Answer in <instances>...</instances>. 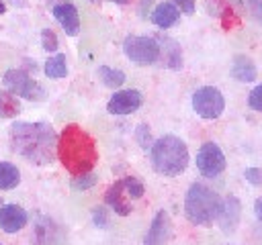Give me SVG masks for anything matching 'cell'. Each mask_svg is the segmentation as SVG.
Masks as SVG:
<instances>
[{"label": "cell", "mask_w": 262, "mask_h": 245, "mask_svg": "<svg viewBox=\"0 0 262 245\" xmlns=\"http://www.w3.org/2000/svg\"><path fill=\"white\" fill-rule=\"evenodd\" d=\"M10 149L33 165H47L57 151V135L49 122L16 120L10 127Z\"/></svg>", "instance_id": "6da1fadb"}, {"label": "cell", "mask_w": 262, "mask_h": 245, "mask_svg": "<svg viewBox=\"0 0 262 245\" xmlns=\"http://www.w3.org/2000/svg\"><path fill=\"white\" fill-rule=\"evenodd\" d=\"M57 157L72 176L92 172L98 161L94 139L78 125H68L57 139Z\"/></svg>", "instance_id": "7a4b0ae2"}, {"label": "cell", "mask_w": 262, "mask_h": 245, "mask_svg": "<svg viewBox=\"0 0 262 245\" xmlns=\"http://www.w3.org/2000/svg\"><path fill=\"white\" fill-rule=\"evenodd\" d=\"M151 167L162 176H180L188 167V147L176 135H164L149 147Z\"/></svg>", "instance_id": "3957f363"}, {"label": "cell", "mask_w": 262, "mask_h": 245, "mask_svg": "<svg viewBox=\"0 0 262 245\" xmlns=\"http://www.w3.org/2000/svg\"><path fill=\"white\" fill-rule=\"evenodd\" d=\"M221 202H223L221 196L213 188L196 182L188 188V192L184 196V214L192 225L209 227L217 220Z\"/></svg>", "instance_id": "277c9868"}, {"label": "cell", "mask_w": 262, "mask_h": 245, "mask_svg": "<svg viewBox=\"0 0 262 245\" xmlns=\"http://www.w3.org/2000/svg\"><path fill=\"white\" fill-rule=\"evenodd\" d=\"M123 51L129 61L137 65H151L158 63V41L154 37H141V35H129L123 41Z\"/></svg>", "instance_id": "5b68a950"}, {"label": "cell", "mask_w": 262, "mask_h": 245, "mask_svg": "<svg viewBox=\"0 0 262 245\" xmlns=\"http://www.w3.org/2000/svg\"><path fill=\"white\" fill-rule=\"evenodd\" d=\"M192 108L201 118H219L225 110V98L215 86H203L192 94Z\"/></svg>", "instance_id": "8992f818"}, {"label": "cell", "mask_w": 262, "mask_h": 245, "mask_svg": "<svg viewBox=\"0 0 262 245\" xmlns=\"http://www.w3.org/2000/svg\"><path fill=\"white\" fill-rule=\"evenodd\" d=\"M2 82L8 88V92H12L14 96H20L27 100H43L45 98V90L41 88V84L35 82L25 69H8L2 78Z\"/></svg>", "instance_id": "52a82bcc"}, {"label": "cell", "mask_w": 262, "mask_h": 245, "mask_svg": "<svg viewBox=\"0 0 262 245\" xmlns=\"http://www.w3.org/2000/svg\"><path fill=\"white\" fill-rule=\"evenodd\" d=\"M225 155L221 151V147L213 141H207L201 145L199 153H196V169L205 176V178H217L223 169H225Z\"/></svg>", "instance_id": "ba28073f"}, {"label": "cell", "mask_w": 262, "mask_h": 245, "mask_svg": "<svg viewBox=\"0 0 262 245\" xmlns=\"http://www.w3.org/2000/svg\"><path fill=\"white\" fill-rule=\"evenodd\" d=\"M143 102V96L139 90H119L111 96L106 110L115 116H127L131 112H135Z\"/></svg>", "instance_id": "9c48e42d"}, {"label": "cell", "mask_w": 262, "mask_h": 245, "mask_svg": "<svg viewBox=\"0 0 262 245\" xmlns=\"http://www.w3.org/2000/svg\"><path fill=\"white\" fill-rule=\"evenodd\" d=\"M154 39L158 41V49H160L158 63H162V67H168V69H180L182 67V47H180V43L174 41L168 35H156Z\"/></svg>", "instance_id": "30bf717a"}, {"label": "cell", "mask_w": 262, "mask_h": 245, "mask_svg": "<svg viewBox=\"0 0 262 245\" xmlns=\"http://www.w3.org/2000/svg\"><path fill=\"white\" fill-rule=\"evenodd\" d=\"M104 202H106L119 216L131 214V210H133V200H131V196H129V192H127V188H125L123 178L108 186V190L104 192Z\"/></svg>", "instance_id": "8fae6325"}, {"label": "cell", "mask_w": 262, "mask_h": 245, "mask_svg": "<svg viewBox=\"0 0 262 245\" xmlns=\"http://www.w3.org/2000/svg\"><path fill=\"white\" fill-rule=\"evenodd\" d=\"M170 235H172V220L166 210H158L143 237V245H166Z\"/></svg>", "instance_id": "7c38bea8"}, {"label": "cell", "mask_w": 262, "mask_h": 245, "mask_svg": "<svg viewBox=\"0 0 262 245\" xmlns=\"http://www.w3.org/2000/svg\"><path fill=\"white\" fill-rule=\"evenodd\" d=\"M239 218H242V204H239V200L233 194L225 196L223 202H221V210H219V216H217L215 223L219 225V229L223 233H233L237 229V225H239Z\"/></svg>", "instance_id": "4fadbf2b"}, {"label": "cell", "mask_w": 262, "mask_h": 245, "mask_svg": "<svg viewBox=\"0 0 262 245\" xmlns=\"http://www.w3.org/2000/svg\"><path fill=\"white\" fill-rule=\"evenodd\" d=\"M29 216L27 210L18 204H2L0 206V229L4 233H18L20 229H25Z\"/></svg>", "instance_id": "5bb4252c"}, {"label": "cell", "mask_w": 262, "mask_h": 245, "mask_svg": "<svg viewBox=\"0 0 262 245\" xmlns=\"http://www.w3.org/2000/svg\"><path fill=\"white\" fill-rule=\"evenodd\" d=\"M53 16L70 37H76L80 33V16H78V10H76L74 4H70V2L55 4L53 6Z\"/></svg>", "instance_id": "9a60e30c"}, {"label": "cell", "mask_w": 262, "mask_h": 245, "mask_svg": "<svg viewBox=\"0 0 262 245\" xmlns=\"http://www.w3.org/2000/svg\"><path fill=\"white\" fill-rule=\"evenodd\" d=\"M178 18H180V10L176 8L174 2H160L151 12V22L160 29L174 27L178 22Z\"/></svg>", "instance_id": "2e32d148"}, {"label": "cell", "mask_w": 262, "mask_h": 245, "mask_svg": "<svg viewBox=\"0 0 262 245\" xmlns=\"http://www.w3.org/2000/svg\"><path fill=\"white\" fill-rule=\"evenodd\" d=\"M231 78L242 84H250L256 80V65L248 55H235L231 63Z\"/></svg>", "instance_id": "e0dca14e"}, {"label": "cell", "mask_w": 262, "mask_h": 245, "mask_svg": "<svg viewBox=\"0 0 262 245\" xmlns=\"http://www.w3.org/2000/svg\"><path fill=\"white\" fill-rule=\"evenodd\" d=\"M33 241H35V245H51L55 241V227L47 216H39L35 220Z\"/></svg>", "instance_id": "ac0fdd59"}, {"label": "cell", "mask_w": 262, "mask_h": 245, "mask_svg": "<svg viewBox=\"0 0 262 245\" xmlns=\"http://www.w3.org/2000/svg\"><path fill=\"white\" fill-rule=\"evenodd\" d=\"M20 184V172L10 161H0V190H12Z\"/></svg>", "instance_id": "d6986e66"}, {"label": "cell", "mask_w": 262, "mask_h": 245, "mask_svg": "<svg viewBox=\"0 0 262 245\" xmlns=\"http://www.w3.org/2000/svg\"><path fill=\"white\" fill-rule=\"evenodd\" d=\"M45 76L51 80H59L68 76V63H66V55L63 53H55L53 57H49L45 61Z\"/></svg>", "instance_id": "ffe728a7"}, {"label": "cell", "mask_w": 262, "mask_h": 245, "mask_svg": "<svg viewBox=\"0 0 262 245\" xmlns=\"http://www.w3.org/2000/svg\"><path fill=\"white\" fill-rule=\"evenodd\" d=\"M18 112H20L18 98L8 90H0V116L2 118H12Z\"/></svg>", "instance_id": "44dd1931"}, {"label": "cell", "mask_w": 262, "mask_h": 245, "mask_svg": "<svg viewBox=\"0 0 262 245\" xmlns=\"http://www.w3.org/2000/svg\"><path fill=\"white\" fill-rule=\"evenodd\" d=\"M98 76H100V82L106 88H121L125 84V74L121 69H115V67H108V65H100Z\"/></svg>", "instance_id": "7402d4cb"}, {"label": "cell", "mask_w": 262, "mask_h": 245, "mask_svg": "<svg viewBox=\"0 0 262 245\" xmlns=\"http://www.w3.org/2000/svg\"><path fill=\"white\" fill-rule=\"evenodd\" d=\"M123 182H125V188H127V192H129L131 200H139V198L145 194V188H143V184H141V180H139V178L127 176V178H123Z\"/></svg>", "instance_id": "603a6c76"}, {"label": "cell", "mask_w": 262, "mask_h": 245, "mask_svg": "<svg viewBox=\"0 0 262 245\" xmlns=\"http://www.w3.org/2000/svg\"><path fill=\"white\" fill-rule=\"evenodd\" d=\"M41 45H43V49H45L47 53H53V51L57 49V35H55V31L43 29V31H41Z\"/></svg>", "instance_id": "cb8c5ba5"}, {"label": "cell", "mask_w": 262, "mask_h": 245, "mask_svg": "<svg viewBox=\"0 0 262 245\" xmlns=\"http://www.w3.org/2000/svg\"><path fill=\"white\" fill-rule=\"evenodd\" d=\"M72 184H74V188H78V190H86V188H92V186L96 184V176H94L92 172H86V174L76 176V178L72 180Z\"/></svg>", "instance_id": "d4e9b609"}, {"label": "cell", "mask_w": 262, "mask_h": 245, "mask_svg": "<svg viewBox=\"0 0 262 245\" xmlns=\"http://www.w3.org/2000/svg\"><path fill=\"white\" fill-rule=\"evenodd\" d=\"M248 104L256 112H262V84H258V86L252 88V92L248 94Z\"/></svg>", "instance_id": "484cf974"}, {"label": "cell", "mask_w": 262, "mask_h": 245, "mask_svg": "<svg viewBox=\"0 0 262 245\" xmlns=\"http://www.w3.org/2000/svg\"><path fill=\"white\" fill-rule=\"evenodd\" d=\"M92 220H94V225H96L98 229L108 227V212H106V208L96 206V208L92 210Z\"/></svg>", "instance_id": "4316f807"}, {"label": "cell", "mask_w": 262, "mask_h": 245, "mask_svg": "<svg viewBox=\"0 0 262 245\" xmlns=\"http://www.w3.org/2000/svg\"><path fill=\"white\" fill-rule=\"evenodd\" d=\"M244 178L252 184V186H262V169L260 167H248L244 172Z\"/></svg>", "instance_id": "83f0119b"}, {"label": "cell", "mask_w": 262, "mask_h": 245, "mask_svg": "<svg viewBox=\"0 0 262 245\" xmlns=\"http://www.w3.org/2000/svg\"><path fill=\"white\" fill-rule=\"evenodd\" d=\"M135 135H137V141H139V145H141L143 149L151 147V141H149V129H147L145 125H139L137 131H135Z\"/></svg>", "instance_id": "f1b7e54d"}, {"label": "cell", "mask_w": 262, "mask_h": 245, "mask_svg": "<svg viewBox=\"0 0 262 245\" xmlns=\"http://www.w3.org/2000/svg\"><path fill=\"white\" fill-rule=\"evenodd\" d=\"M174 4H176V8H178L180 12H184V14H192V12H194V4H196V0H174Z\"/></svg>", "instance_id": "f546056e"}, {"label": "cell", "mask_w": 262, "mask_h": 245, "mask_svg": "<svg viewBox=\"0 0 262 245\" xmlns=\"http://www.w3.org/2000/svg\"><path fill=\"white\" fill-rule=\"evenodd\" d=\"M248 8L256 20H262V0H248Z\"/></svg>", "instance_id": "4dcf8cb0"}, {"label": "cell", "mask_w": 262, "mask_h": 245, "mask_svg": "<svg viewBox=\"0 0 262 245\" xmlns=\"http://www.w3.org/2000/svg\"><path fill=\"white\" fill-rule=\"evenodd\" d=\"M254 212H256V218L262 223V196H260V198L254 202Z\"/></svg>", "instance_id": "1f68e13d"}, {"label": "cell", "mask_w": 262, "mask_h": 245, "mask_svg": "<svg viewBox=\"0 0 262 245\" xmlns=\"http://www.w3.org/2000/svg\"><path fill=\"white\" fill-rule=\"evenodd\" d=\"M90 2H102V0H90ZM111 2H117V4H129V0H111Z\"/></svg>", "instance_id": "d6a6232c"}, {"label": "cell", "mask_w": 262, "mask_h": 245, "mask_svg": "<svg viewBox=\"0 0 262 245\" xmlns=\"http://www.w3.org/2000/svg\"><path fill=\"white\" fill-rule=\"evenodd\" d=\"M4 10H6V6H4V2H2V0H0V14H2V12H4Z\"/></svg>", "instance_id": "836d02e7"}, {"label": "cell", "mask_w": 262, "mask_h": 245, "mask_svg": "<svg viewBox=\"0 0 262 245\" xmlns=\"http://www.w3.org/2000/svg\"><path fill=\"white\" fill-rule=\"evenodd\" d=\"M2 204H4V202H2V198H0V206H2Z\"/></svg>", "instance_id": "e575fe53"}, {"label": "cell", "mask_w": 262, "mask_h": 245, "mask_svg": "<svg viewBox=\"0 0 262 245\" xmlns=\"http://www.w3.org/2000/svg\"><path fill=\"white\" fill-rule=\"evenodd\" d=\"M0 245H2V243H0Z\"/></svg>", "instance_id": "d590c367"}]
</instances>
